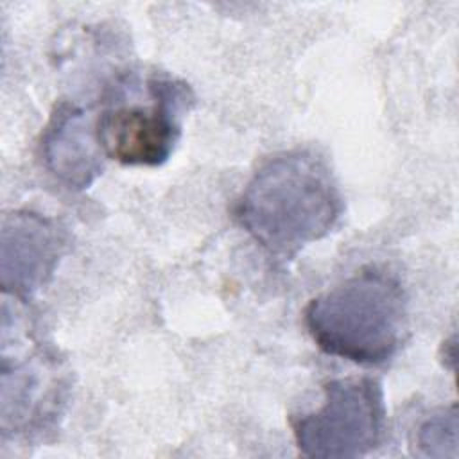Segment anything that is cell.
Returning <instances> with one entry per match:
<instances>
[{
	"instance_id": "5",
	"label": "cell",
	"mask_w": 459,
	"mask_h": 459,
	"mask_svg": "<svg viewBox=\"0 0 459 459\" xmlns=\"http://www.w3.org/2000/svg\"><path fill=\"white\" fill-rule=\"evenodd\" d=\"M68 384L57 353L34 346L22 359L2 355V434L38 436L56 425Z\"/></svg>"
},
{
	"instance_id": "3",
	"label": "cell",
	"mask_w": 459,
	"mask_h": 459,
	"mask_svg": "<svg viewBox=\"0 0 459 459\" xmlns=\"http://www.w3.org/2000/svg\"><path fill=\"white\" fill-rule=\"evenodd\" d=\"M140 93L134 72L120 77L95 120V134L104 156L122 165L158 167L172 156L195 97L185 81L163 74L147 75Z\"/></svg>"
},
{
	"instance_id": "6",
	"label": "cell",
	"mask_w": 459,
	"mask_h": 459,
	"mask_svg": "<svg viewBox=\"0 0 459 459\" xmlns=\"http://www.w3.org/2000/svg\"><path fill=\"white\" fill-rule=\"evenodd\" d=\"M68 244V231L56 219L29 210L7 213L0 231L2 290L27 301L52 280Z\"/></svg>"
},
{
	"instance_id": "7",
	"label": "cell",
	"mask_w": 459,
	"mask_h": 459,
	"mask_svg": "<svg viewBox=\"0 0 459 459\" xmlns=\"http://www.w3.org/2000/svg\"><path fill=\"white\" fill-rule=\"evenodd\" d=\"M95 122L88 113L66 100L56 104L41 134L45 169L68 190L88 188L104 169Z\"/></svg>"
},
{
	"instance_id": "4",
	"label": "cell",
	"mask_w": 459,
	"mask_h": 459,
	"mask_svg": "<svg viewBox=\"0 0 459 459\" xmlns=\"http://www.w3.org/2000/svg\"><path fill=\"white\" fill-rule=\"evenodd\" d=\"M384 430V389L369 377L328 382L321 407L292 420L298 450L319 459L366 455L382 443Z\"/></svg>"
},
{
	"instance_id": "8",
	"label": "cell",
	"mask_w": 459,
	"mask_h": 459,
	"mask_svg": "<svg viewBox=\"0 0 459 459\" xmlns=\"http://www.w3.org/2000/svg\"><path fill=\"white\" fill-rule=\"evenodd\" d=\"M457 405L441 407L420 423L414 446L425 457H457Z\"/></svg>"
},
{
	"instance_id": "1",
	"label": "cell",
	"mask_w": 459,
	"mask_h": 459,
	"mask_svg": "<svg viewBox=\"0 0 459 459\" xmlns=\"http://www.w3.org/2000/svg\"><path fill=\"white\" fill-rule=\"evenodd\" d=\"M341 213L342 197L330 169L301 149L267 158L233 206L237 222L278 260L328 235Z\"/></svg>"
},
{
	"instance_id": "2",
	"label": "cell",
	"mask_w": 459,
	"mask_h": 459,
	"mask_svg": "<svg viewBox=\"0 0 459 459\" xmlns=\"http://www.w3.org/2000/svg\"><path fill=\"white\" fill-rule=\"evenodd\" d=\"M303 319L325 353L360 366H380L402 346L407 294L394 274L371 265L312 298Z\"/></svg>"
}]
</instances>
